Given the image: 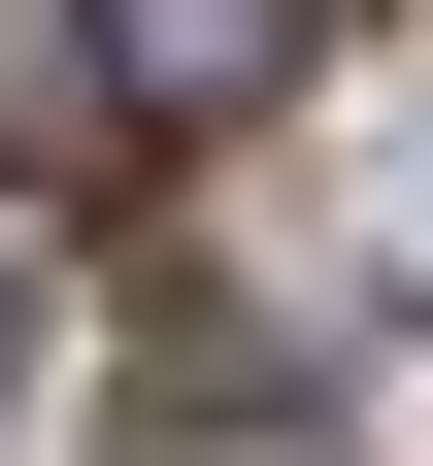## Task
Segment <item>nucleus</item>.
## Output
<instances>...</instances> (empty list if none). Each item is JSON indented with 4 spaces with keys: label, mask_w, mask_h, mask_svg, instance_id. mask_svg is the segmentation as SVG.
Masks as SVG:
<instances>
[{
    "label": "nucleus",
    "mask_w": 433,
    "mask_h": 466,
    "mask_svg": "<svg viewBox=\"0 0 433 466\" xmlns=\"http://www.w3.org/2000/svg\"><path fill=\"white\" fill-rule=\"evenodd\" d=\"M300 67H334V0H67V100L100 134H267Z\"/></svg>",
    "instance_id": "obj_1"
},
{
    "label": "nucleus",
    "mask_w": 433,
    "mask_h": 466,
    "mask_svg": "<svg viewBox=\"0 0 433 466\" xmlns=\"http://www.w3.org/2000/svg\"><path fill=\"white\" fill-rule=\"evenodd\" d=\"M0 400H34V267H0Z\"/></svg>",
    "instance_id": "obj_2"
}]
</instances>
